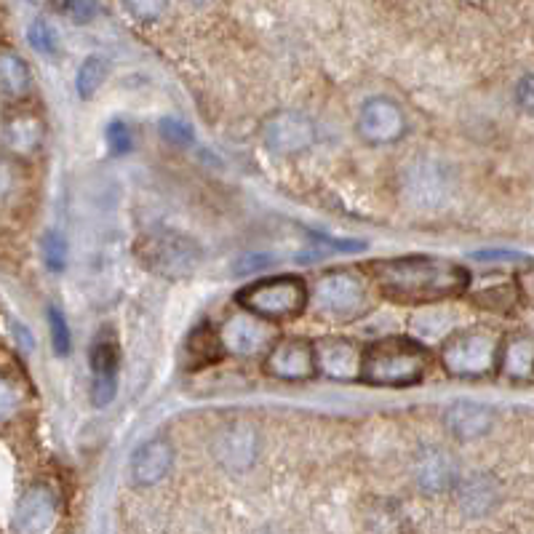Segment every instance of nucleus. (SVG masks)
I'll return each mask as SVG.
<instances>
[{"instance_id": "1", "label": "nucleus", "mask_w": 534, "mask_h": 534, "mask_svg": "<svg viewBox=\"0 0 534 534\" xmlns=\"http://www.w3.org/2000/svg\"><path fill=\"white\" fill-rule=\"evenodd\" d=\"M374 284L385 300L398 305H428L460 297L470 284L468 270L452 259L428 257H393L369 265Z\"/></svg>"}, {"instance_id": "2", "label": "nucleus", "mask_w": 534, "mask_h": 534, "mask_svg": "<svg viewBox=\"0 0 534 534\" xmlns=\"http://www.w3.org/2000/svg\"><path fill=\"white\" fill-rule=\"evenodd\" d=\"M428 366L430 356L420 342L406 337H385L364 350L358 380L380 388H412L428 374Z\"/></svg>"}, {"instance_id": "3", "label": "nucleus", "mask_w": 534, "mask_h": 534, "mask_svg": "<svg viewBox=\"0 0 534 534\" xmlns=\"http://www.w3.org/2000/svg\"><path fill=\"white\" fill-rule=\"evenodd\" d=\"M134 257L147 273L166 278V281H182L198 270L203 251L190 235L171 230V227H153L137 238Z\"/></svg>"}, {"instance_id": "4", "label": "nucleus", "mask_w": 534, "mask_h": 534, "mask_svg": "<svg viewBox=\"0 0 534 534\" xmlns=\"http://www.w3.org/2000/svg\"><path fill=\"white\" fill-rule=\"evenodd\" d=\"M235 300L243 310H251L254 316L281 324V321L297 318L308 308L310 289L297 276H273L243 286L241 292L235 294Z\"/></svg>"}, {"instance_id": "5", "label": "nucleus", "mask_w": 534, "mask_h": 534, "mask_svg": "<svg viewBox=\"0 0 534 534\" xmlns=\"http://www.w3.org/2000/svg\"><path fill=\"white\" fill-rule=\"evenodd\" d=\"M308 305H313L316 316L329 324H350L358 316H364L369 308V292L356 273L332 270L318 278L316 289L310 292Z\"/></svg>"}, {"instance_id": "6", "label": "nucleus", "mask_w": 534, "mask_h": 534, "mask_svg": "<svg viewBox=\"0 0 534 534\" xmlns=\"http://www.w3.org/2000/svg\"><path fill=\"white\" fill-rule=\"evenodd\" d=\"M500 358V337L486 329H468L449 337L441 350V364L452 377H484L494 372Z\"/></svg>"}, {"instance_id": "7", "label": "nucleus", "mask_w": 534, "mask_h": 534, "mask_svg": "<svg viewBox=\"0 0 534 534\" xmlns=\"http://www.w3.org/2000/svg\"><path fill=\"white\" fill-rule=\"evenodd\" d=\"M316 121L300 110H281L262 123V142L270 153L300 155L316 145Z\"/></svg>"}, {"instance_id": "8", "label": "nucleus", "mask_w": 534, "mask_h": 534, "mask_svg": "<svg viewBox=\"0 0 534 534\" xmlns=\"http://www.w3.org/2000/svg\"><path fill=\"white\" fill-rule=\"evenodd\" d=\"M356 129L369 145H393L406 134L404 107L390 97H369L358 110Z\"/></svg>"}, {"instance_id": "9", "label": "nucleus", "mask_w": 534, "mask_h": 534, "mask_svg": "<svg viewBox=\"0 0 534 534\" xmlns=\"http://www.w3.org/2000/svg\"><path fill=\"white\" fill-rule=\"evenodd\" d=\"M219 340H222V348L230 350L233 356H259L273 345V321L254 316L251 310H241L227 318L219 332Z\"/></svg>"}, {"instance_id": "10", "label": "nucleus", "mask_w": 534, "mask_h": 534, "mask_svg": "<svg viewBox=\"0 0 534 534\" xmlns=\"http://www.w3.org/2000/svg\"><path fill=\"white\" fill-rule=\"evenodd\" d=\"M267 374L284 382H305L318 374L316 345L308 340H281L270 345L265 356Z\"/></svg>"}, {"instance_id": "11", "label": "nucleus", "mask_w": 534, "mask_h": 534, "mask_svg": "<svg viewBox=\"0 0 534 534\" xmlns=\"http://www.w3.org/2000/svg\"><path fill=\"white\" fill-rule=\"evenodd\" d=\"M118 366H121V348H118L115 334H99L91 348V372H94L91 401L99 409L113 404L118 393Z\"/></svg>"}, {"instance_id": "12", "label": "nucleus", "mask_w": 534, "mask_h": 534, "mask_svg": "<svg viewBox=\"0 0 534 534\" xmlns=\"http://www.w3.org/2000/svg\"><path fill=\"white\" fill-rule=\"evenodd\" d=\"M259 452V436L251 425H230L214 441V457L230 473H246Z\"/></svg>"}, {"instance_id": "13", "label": "nucleus", "mask_w": 534, "mask_h": 534, "mask_svg": "<svg viewBox=\"0 0 534 534\" xmlns=\"http://www.w3.org/2000/svg\"><path fill=\"white\" fill-rule=\"evenodd\" d=\"M361 358L364 350L356 348L350 340H321L316 345L318 372L332 380H358L361 377Z\"/></svg>"}, {"instance_id": "14", "label": "nucleus", "mask_w": 534, "mask_h": 534, "mask_svg": "<svg viewBox=\"0 0 534 534\" xmlns=\"http://www.w3.org/2000/svg\"><path fill=\"white\" fill-rule=\"evenodd\" d=\"M171 465H174V446L169 438L155 436L137 446V452L131 457V478L139 486H155L166 478Z\"/></svg>"}, {"instance_id": "15", "label": "nucleus", "mask_w": 534, "mask_h": 534, "mask_svg": "<svg viewBox=\"0 0 534 534\" xmlns=\"http://www.w3.org/2000/svg\"><path fill=\"white\" fill-rule=\"evenodd\" d=\"M414 478H417V486L422 492H449L457 484V462L444 449L428 446V449H420V454L414 457Z\"/></svg>"}, {"instance_id": "16", "label": "nucleus", "mask_w": 534, "mask_h": 534, "mask_svg": "<svg viewBox=\"0 0 534 534\" xmlns=\"http://www.w3.org/2000/svg\"><path fill=\"white\" fill-rule=\"evenodd\" d=\"M446 428L460 441H473V438L486 436L494 425V412L489 406L476 404V401H457L446 409Z\"/></svg>"}, {"instance_id": "17", "label": "nucleus", "mask_w": 534, "mask_h": 534, "mask_svg": "<svg viewBox=\"0 0 534 534\" xmlns=\"http://www.w3.org/2000/svg\"><path fill=\"white\" fill-rule=\"evenodd\" d=\"M19 529L22 532H46L57 518V500L46 486H35L19 502Z\"/></svg>"}, {"instance_id": "18", "label": "nucleus", "mask_w": 534, "mask_h": 534, "mask_svg": "<svg viewBox=\"0 0 534 534\" xmlns=\"http://www.w3.org/2000/svg\"><path fill=\"white\" fill-rule=\"evenodd\" d=\"M404 190L406 198H412L420 206H430L444 195V174L433 163H414L404 174Z\"/></svg>"}, {"instance_id": "19", "label": "nucleus", "mask_w": 534, "mask_h": 534, "mask_svg": "<svg viewBox=\"0 0 534 534\" xmlns=\"http://www.w3.org/2000/svg\"><path fill=\"white\" fill-rule=\"evenodd\" d=\"M33 89L30 67L17 51L0 49V94L6 99H25Z\"/></svg>"}, {"instance_id": "20", "label": "nucleus", "mask_w": 534, "mask_h": 534, "mask_svg": "<svg viewBox=\"0 0 534 534\" xmlns=\"http://www.w3.org/2000/svg\"><path fill=\"white\" fill-rule=\"evenodd\" d=\"M497 366L513 380H526L534 374V342L529 337H510L500 345Z\"/></svg>"}, {"instance_id": "21", "label": "nucleus", "mask_w": 534, "mask_h": 534, "mask_svg": "<svg viewBox=\"0 0 534 534\" xmlns=\"http://www.w3.org/2000/svg\"><path fill=\"white\" fill-rule=\"evenodd\" d=\"M497 502V486L489 476H470L460 484V505L470 516H484Z\"/></svg>"}, {"instance_id": "22", "label": "nucleus", "mask_w": 534, "mask_h": 534, "mask_svg": "<svg viewBox=\"0 0 534 534\" xmlns=\"http://www.w3.org/2000/svg\"><path fill=\"white\" fill-rule=\"evenodd\" d=\"M185 353H187V364L193 366H209L214 364L222 353V340L219 334L211 329L209 324H201L198 329L190 332L185 342Z\"/></svg>"}, {"instance_id": "23", "label": "nucleus", "mask_w": 534, "mask_h": 534, "mask_svg": "<svg viewBox=\"0 0 534 534\" xmlns=\"http://www.w3.org/2000/svg\"><path fill=\"white\" fill-rule=\"evenodd\" d=\"M43 126L35 115H19L6 126V145L19 155H33L41 147Z\"/></svg>"}, {"instance_id": "24", "label": "nucleus", "mask_w": 534, "mask_h": 534, "mask_svg": "<svg viewBox=\"0 0 534 534\" xmlns=\"http://www.w3.org/2000/svg\"><path fill=\"white\" fill-rule=\"evenodd\" d=\"M107 78V62L102 57H89L86 62L81 65V70H78V81H75V86H78V97L81 99H91L94 94L99 91V86L105 83Z\"/></svg>"}, {"instance_id": "25", "label": "nucleus", "mask_w": 534, "mask_h": 534, "mask_svg": "<svg viewBox=\"0 0 534 534\" xmlns=\"http://www.w3.org/2000/svg\"><path fill=\"white\" fill-rule=\"evenodd\" d=\"M123 9L142 25H150L163 17V11L169 9V0H123Z\"/></svg>"}, {"instance_id": "26", "label": "nucleus", "mask_w": 534, "mask_h": 534, "mask_svg": "<svg viewBox=\"0 0 534 534\" xmlns=\"http://www.w3.org/2000/svg\"><path fill=\"white\" fill-rule=\"evenodd\" d=\"M105 145L107 150L113 155H126L131 153V147H134V137H131V129L123 121H113L107 123L105 129Z\"/></svg>"}, {"instance_id": "27", "label": "nucleus", "mask_w": 534, "mask_h": 534, "mask_svg": "<svg viewBox=\"0 0 534 534\" xmlns=\"http://www.w3.org/2000/svg\"><path fill=\"white\" fill-rule=\"evenodd\" d=\"M49 326H51V345L57 356H67L70 353V326H67L65 316L59 308H49Z\"/></svg>"}, {"instance_id": "28", "label": "nucleus", "mask_w": 534, "mask_h": 534, "mask_svg": "<svg viewBox=\"0 0 534 534\" xmlns=\"http://www.w3.org/2000/svg\"><path fill=\"white\" fill-rule=\"evenodd\" d=\"M43 259H46V265L49 270L59 273V270H65L67 265V243L62 235L49 233L43 238Z\"/></svg>"}, {"instance_id": "29", "label": "nucleus", "mask_w": 534, "mask_h": 534, "mask_svg": "<svg viewBox=\"0 0 534 534\" xmlns=\"http://www.w3.org/2000/svg\"><path fill=\"white\" fill-rule=\"evenodd\" d=\"M158 129H161V137L166 139V142H171V145L185 147L193 142V129H190V123H185L182 118H163Z\"/></svg>"}, {"instance_id": "30", "label": "nucleus", "mask_w": 534, "mask_h": 534, "mask_svg": "<svg viewBox=\"0 0 534 534\" xmlns=\"http://www.w3.org/2000/svg\"><path fill=\"white\" fill-rule=\"evenodd\" d=\"M27 38H30V43H33V49L41 51V54H54V49H57V43H54V33H51V27L46 25L43 19H38V22L30 25Z\"/></svg>"}, {"instance_id": "31", "label": "nucleus", "mask_w": 534, "mask_h": 534, "mask_svg": "<svg viewBox=\"0 0 534 534\" xmlns=\"http://www.w3.org/2000/svg\"><path fill=\"white\" fill-rule=\"evenodd\" d=\"M516 102L521 110H526L529 115H534V73L524 75L516 86Z\"/></svg>"}, {"instance_id": "32", "label": "nucleus", "mask_w": 534, "mask_h": 534, "mask_svg": "<svg viewBox=\"0 0 534 534\" xmlns=\"http://www.w3.org/2000/svg\"><path fill=\"white\" fill-rule=\"evenodd\" d=\"M17 404H19L17 388H14L9 380H3V377H0V420H3V417H9V414L17 409Z\"/></svg>"}, {"instance_id": "33", "label": "nucleus", "mask_w": 534, "mask_h": 534, "mask_svg": "<svg viewBox=\"0 0 534 534\" xmlns=\"http://www.w3.org/2000/svg\"><path fill=\"white\" fill-rule=\"evenodd\" d=\"M270 262H276V259H270L267 254H251V257H243L238 265H235V273L238 276H249V273H257L262 267H267Z\"/></svg>"}, {"instance_id": "34", "label": "nucleus", "mask_w": 534, "mask_h": 534, "mask_svg": "<svg viewBox=\"0 0 534 534\" xmlns=\"http://www.w3.org/2000/svg\"><path fill=\"white\" fill-rule=\"evenodd\" d=\"M476 259H481V262H494V259H521V254H513V251H478Z\"/></svg>"}, {"instance_id": "35", "label": "nucleus", "mask_w": 534, "mask_h": 534, "mask_svg": "<svg viewBox=\"0 0 534 534\" xmlns=\"http://www.w3.org/2000/svg\"><path fill=\"white\" fill-rule=\"evenodd\" d=\"M11 187V169L0 161V193H6Z\"/></svg>"}, {"instance_id": "36", "label": "nucleus", "mask_w": 534, "mask_h": 534, "mask_svg": "<svg viewBox=\"0 0 534 534\" xmlns=\"http://www.w3.org/2000/svg\"><path fill=\"white\" fill-rule=\"evenodd\" d=\"M193 3H198V6H201V3H206V0H193Z\"/></svg>"}]
</instances>
